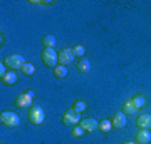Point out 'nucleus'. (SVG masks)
Segmentation results:
<instances>
[{"label":"nucleus","instance_id":"nucleus-1","mask_svg":"<svg viewBox=\"0 0 151 144\" xmlns=\"http://www.w3.org/2000/svg\"><path fill=\"white\" fill-rule=\"evenodd\" d=\"M27 119H29V123L34 124V126H40V124H44V121H45V111H44L40 106L34 104L32 107H29Z\"/></svg>","mask_w":151,"mask_h":144},{"label":"nucleus","instance_id":"nucleus-2","mask_svg":"<svg viewBox=\"0 0 151 144\" xmlns=\"http://www.w3.org/2000/svg\"><path fill=\"white\" fill-rule=\"evenodd\" d=\"M40 59H42L44 65L49 67V69H54L57 67V62H59V54L55 52L54 49H44L42 54H40Z\"/></svg>","mask_w":151,"mask_h":144},{"label":"nucleus","instance_id":"nucleus-3","mask_svg":"<svg viewBox=\"0 0 151 144\" xmlns=\"http://www.w3.org/2000/svg\"><path fill=\"white\" fill-rule=\"evenodd\" d=\"M81 121H82L81 114H79V112H76L72 107L67 109V111L64 112V116H62V124L67 126V128H74V126H77Z\"/></svg>","mask_w":151,"mask_h":144},{"label":"nucleus","instance_id":"nucleus-4","mask_svg":"<svg viewBox=\"0 0 151 144\" xmlns=\"http://www.w3.org/2000/svg\"><path fill=\"white\" fill-rule=\"evenodd\" d=\"M0 123L4 126H7V128H19L20 126V117L17 116L15 112L4 111L0 114Z\"/></svg>","mask_w":151,"mask_h":144},{"label":"nucleus","instance_id":"nucleus-5","mask_svg":"<svg viewBox=\"0 0 151 144\" xmlns=\"http://www.w3.org/2000/svg\"><path fill=\"white\" fill-rule=\"evenodd\" d=\"M2 62H4L7 67H10L12 70H15V69H22V65L25 64V59L22 57L20 54H10V55H7Z\"/></svg>","mask_w":151,"mask_h":144},{"label":"nucleus","instance_id":"nucleus-6","mask_svg":"<svg viewBox=\"0 0 151 144\" xmlns=\"http://www.w3.org/2000/svg\"><path fill=\"white\" fill-rule=\"evenodd\" d=\"M76 60V55H74V50L72 49H62L59 52V64L60 65H67L69 64H72Z\"/></svg>","mask_w":151,"mask_h":144},{"label":"nucleus","instance_id":"nucleus-7","mask_svg":"<svg viewBox=\"0 0 151 144\" xmlns=\"http://www.w3.org/2000/svg\"><path fill=\"white\" fill-rule=\"evenodd\" d=\"M79 124H81V128L84 129L86 133H96V131H99V123H97L96 119H92V117L82 119Z\"/></svg>","mask_w":151,"mask_h":144},{"label":"nucleus","instance_id":"nucleus-8","mask_svg":"<svg viewBox=\"0 0 151 144\" xmlns=\"http://www.w3.org/2000/svg\"><path fill=\"white\" fill-rule=\"evenodd\" d=\"M111 124H113V128H116V129H123V128H126V124H128L126 114H124L123 111H121V112H116L113 117H111Z\"/></svg>","mask_w":151,"mask_h":144},{"label":"nucleus","instance_id":"nucleus-9","mask_svg":"<svg viewBox=\"0 0 151 144\" xmlns=\"http://www.w3.org/2000/svg\"><path fill=\"white\" fill-rule=\"evenodd\" d=\"M34 99H30V97L24 92V94H19V96L15 97V101H14V106L19 107V109H24V107H32L30 104H32Z\"/></svg>","mask_w":151,"mask_h":144},{"label":"nucleus","instance_id":"nucleus-10","mask_svg":"<svg viewBox=\"0 0 151 144\" xmlns=\"http://www.w3.org/2000/svg\"><path fill=\"white\" fill-rule=\"evenodd\" d=\"M136 126L139 129H151V114H141L136 117Z\"/></svg>","mask_w":151,"mask_h":144},{"label":"nucleus","instance_id":"nucleus-11","mask_svg":"<svg viewBox=\"0 0 151 144\" xmlns=\"http://www.w3.org/2000/svg\"><path fill=\"white\" fill-rule=\"evenodd\" d=\"M136 143H139V144L151 143V131L150 129H139L136 133Z\"/></svg>","mask_w":151,"mask_h":144},{"label":"nucleus","instance_id":"nucleus-12","mask_svg":"<svg viewBox=\"0 0 151 144\" xmlns=\"http://www.w3.org/2000/svg\"><path fill=\"white\" fill-rule=\"evenodd\" d=\"M17 80H19V74H17L15 70H9L5 74V77L2 79V84L4 85H14V84H17Z\"/></svg>","mask_w":151,"mask_h":144},{"label":"nucleus","instance_id":"nucleus-13","mask_svg":"<svg viewBox=\"0 0 151 144\" xmlns=\"http://www.w3.org/2000/svg\"><path fill=\"white\" fill-rule=\"evenodd\" d=\"M76 67H77V70L81 72V74H87L89 70H91V62H89V59H86V57H82V59L77 60V64H76Z\"/></svg>","mask_w":151,"mask_h":144},{"label":"nucleus","instance_id":"nucleus-14","mask_svg":"<svg viewBox=\"0 0 151 144\" xmlns=\"http://www.w3.org/2000/svg\"><path fill=\"white\" fill-rule=\"evenodd\" d=\"M131 102L136 106V109H143V107L148 104V101H146V97L143 96V94H136V96L131 99Z\"/></svg>","mask_w":151,"mask_h":144},{"label":"nucleus","instance_id":"nucleus-15","mask_svg":"<svg viewBox=\"0 0 151 144\" xmlns=\"http://www.w3.org/2000/svg\"><path fill=\"white\" fill-rule=\"evenodd\" d=\"M22 74L27 75V77H32L34 74H35V65L32 64V62H25V64L22 65Z\"/></svg>","mask_w":151,"mask_h":144},{"label":"nucleus","instance_id":"nucleus-16","mask_svg":"<svg viewBox=\"0 0 151 144\" xmlns=\"http://www.w3.org/2000/svg\"><path fill=\"white\" fill-rule=\"evenodd\" d=\"M123 112L126 114V116H134L136 112H138V109H136V106L131 101H128V102L123 104Z\"/></svg>","mask_w":151,"mask_h":144},{"label":"nucleus","instance_id":"nucleus-17","mask_svg":"<svg viewBox=\"0 0 151 144\" xmlns=\"http://www.w3.org/2000/svg\"><path fill=\"white\" fill-rule=\"evenodd\" d=\"M54 77L55 79H65L67 77V67L60 64L57 67H54Z\"/></svg>","mask_w":151,"mask_h":144},{"label":"nucleus","instance_id":"nucleus-18","mask_svg":"<svg viewBox=\"0 0 151 144\" xmlns=\"http://www.w3.org/2000/svg\"><path fill=\"white\" fill-rule=\"evenodd\" d=\"M42 45H44V49H54L55 47V37L54 35H44Z\"/></svg>","mask_w":151,"mask_h":144},{"label":"nucleus","instance_id":"nucleus-19","mask_svg":"<svg viewBox=\"0 0 151 144\" xmlns=\"http://www.w3.org/2000/svg\"><path fill=\"white\" fill-rule=\"evenodd\" d=\"M111 129H113V124H111V121H108V119H103V121H99V131H101L103 134L111 133Z\"/></svg>","mask_w":151,"mask_h":144},{"label":"nucleus","instance_id":"nucleus-20","mask_svg":"<svg viewBox=\"0 0 151 144\" xmlns=\"http://www.w3.org/2000/svg\"><path fill=\"white\" fill-rule=\"evenodd\" d=\"M72 109H74L76 112H79V114H82V112H84V111L87 109V102H86V101H81V99H79V101H76V102H74V106H72Z\"/></svg>","mask_w":151,"mask_h":144},{"label":"nucleus","instance_id":"nucleus-21","mask_svg":"<svg viewBox=\"0 0 151 144\" xmlns=\"http://www.w3.org/2000/svg\"><path fill=\"white\" fill-rule=\"evenodd\" d=\"M72 50H74V55H76V57H79V59H82V57H84V54H86V47H84L82 44L74 45V47H72Z\"/></svg>","mask_w":151,"mask_h":144},{"label":"nucleus","instance_id":"nucleus-22","mask_svg":"<svg viewBox=\"0 0 151 144\" xmlns=\"http://www.w3.org/2000/svg\"><path fill=\"white\" fill-rule=\"evenodd\" d=\"M70 134H72L74 138H84V134H86V131H84V129L81 128V124H77V126H74V128H72Z\"/></svg>","mask_w":151,"mask_h":144},{"label":"nucleus","instance_id":"nucleus-23","mask_svg":"<svg viewBox=\"0 0 151 144\" xmlns=\"http://www.w3.org/2000/svg\"><path fill=\"white\" fill-rule=\"evenodd\" d=\"M7 72H9V70H7V65L4 64V62H2V64H0V80H2L4 77H5Z\"/></svg>","mask_w":151,"mask_h":144},{"label":"nucleus","instance_id":"nucleus-24","mask_svg":"<svg viewBox=\"0 0 151 144\" xmlns=\"http://www.w3.org/2000/svg\"><path fill=\"white\" fill-rule=\"evenodd\" d=\"M25 94H27L30 99H34V97H35V91H34V89H25Z\"/></svg>","mask_w":151,"mask_h":144},{"label":"nucleus","instance_id":"nucleus-25","mask_svg":"<svg viewBox=\"0 0 151 144\" xmlns=\"http://www.w3.org/2000/svg\"><path fill=\"white\" fill-rule=\"evenodd\" d=\"M123 144H139V143H123Z\"/></svg>","mask_w":151,"mask_h":144},{"label":"nucleus","instance_id":"nucleus-26","mask_svg":"<svg viewBox=\"0 0 151 144\" xmlns=\"http://www.w3.org/2000/svg\"><path fill=\"white\" fill-rule=\"evenodd\" d=\"M2 144H5V143H2Z\"/></svg>","mask_w":151,"mask_h":144}]
</instances>
